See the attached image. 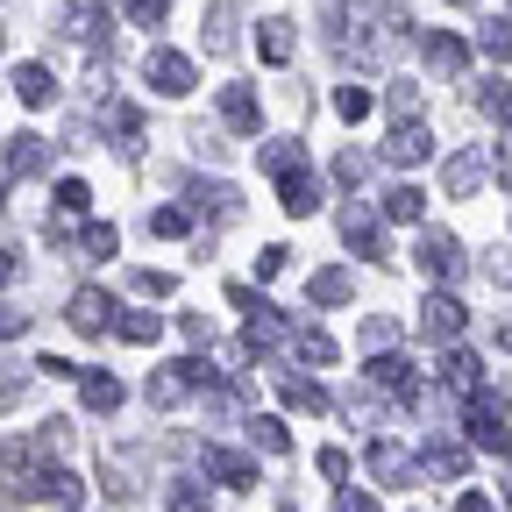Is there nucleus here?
Returning a JSON list of instances; mask_svg holds the SVG:
<instances>
[{
  "label": "nucleus",
  "mask_w": 512,
  "mask_h": 512,
  "mask_svg": "<svg viewBox=\"0 0 512 512\" xmlns=\"http://www.w3.org/2000/svg\"><path fill=\"white\" fill-rule=\"evenodd\" d=\"M335 512H377V498H370V491H342Z\"/></svg>",
  "instance_id": "46"
},
{
  "label": "nucleus",
  "mask_w": 512,
  "mask_h": 512,
  "mask_svg": "<svg viewBox=\"0 0 512 512\" xmlns=\"http://www.w3.org/2000/svg\"><path fill=\"white\" fill-rule=\"evenodd\" d=\"M64 36H79V43L107 50V8H100V0H79V8L64 15Z\"/></svg>",
  "instance_id": "18"
},
{
  "label": "nucleus",
  "mask_w": 512,
  "mask_h": 512,
  "mask_svg": "<svg viewBox=\"0 0 512 512\" xmlns=\"http://www.w3.org/2000/svg\"><path fill=\"white\" fill-rule=\"evenodd\" d=\"M249 441H256V448H264V456H285V448H292V434H285V420H264V413H256V420H249Z\"/></svg>",
  "instance_id": "28"
},
{
  "label": "nucleus",
  "mask_w": 512,
  "mask_h": 512,
  "mask_svg": "<svg viewBox=\"0 0 512 512\" xmlns=\"http://www.w3.org/2000/svg\"><path fill=\"white\" fill-rule=\"evenodd\" d=\"M0 392H15V363H0Z\"/></svg>",
  "instance_id": "49"
},
{
  "label": "nucleus",
  "mask_w": 512,
  "mask_h": 512,
  "mask_svg": "<svg viewBox=\"0 0 512 512\" xmlns=\"http://www.w3.org/2000/svg\"><path fill=\"white\" fill-rule=\"evenodd\" d=\"M0 192H8V171H0ZM0 207H8V200H0Z\"/></svg>",
  "instance_id": "51"
},
{
  "label": "nucleus",
  "mask_w": 512,
  "mask_h": 512,
  "mask_svg": "<svg viewBox=\"0 0 512 512\" xmlns=\"http://www.w3.org/2000/svg\"><path fill=\"white\" fill-rule=\"evenodd\" d=\"M363 349H370V356L392 349V320H363Z\"/></svg>",
  "instance_id": "42"
},
{
  "label": "nucleus",
  "mask_w": 512,
  "mask_h": 512,
  "mask_svg": "<svg viewBox=\"0 0 512 512\" xmlns=\"http://www.w3.org/2000/svg\"><path fill=\"white\" fill-rule=\"evenodd\" d=\"M484 171H491V150H463V157H448V171H441L448 200H470V192L484 185Z\"/></svg>",
  "instance_id": "10"
},
{
  "label": "nucleus",
  "mask_w": 512,
  "mask_h": 512,
  "mask_svg": "<svg viewBox=\"0 0 512 512\" xmlns=\"http://www.w3.org/2000/svg\"><path fill=\"white\" fill-rule=\"evenodd\" d=\"M150 235H164V242L192 235V207H157V214H150Z\"/></svg>",
  "instance_id": "31"
},
{
  "label": "nucleus",
  "mask_w": 512,
  "mask_h": 512,
  "mask_svg": "<svg viewBox=\"0 0 512 512\" xmlns=\"http://www.w3.org/2000/svg\"><path fill=\"white\" fill-rule=\"evenodd\" d=\"M441 384L470 399V392H484V363H477L470 349H448V356H441Z\"/></svg>",
  "instance_id": "17"
},
{
  "label": "nucleus",
  "mask_w": 512,
  "mask_h": 512,
  "mask_svg": "<svg viewBox=\"0 0 512 512\" xmlns=\"http://www.w3.org/2000/svg\"><path fill=\"white\" fill-rule=\"evenodd\" d=\"M136 292H143V299H171L178 278H171V271H136Z\"/></svg>",
  "instance_id": "39"
},
{
  "label": "nucleus",
  "mask_w": 512,
  "mask_h": 512,
  "mask_svg": "<svg viewBox=\"0 0 512 512\" xmlns=\"http://www.w3.org/2000/svg\"><path fill=\"white\" fill-rule=\"evenodd\" d=\"M143 79H150L164 100H185L192 86H200V72H192L185 50H150V57H143Z\"/></svg>",
  "instance_id": "5"
},
{
  "label": "nucleus",
  "mask_w": 512,
  "mask_h": 512,
  "mask_svg": "<svg viewBox=\"0 0 512 512\" xmlns=\"http://www.w3.org/2000/svg\"><path fill=\"white\" fill-rule=\"evenodd\" d=\"M107 121H114V136H128V143L143 136V107H128V100H114V107H107Z\"/></svg>",
  "instance_id": "36"
},
{
  "label": "nucleus",
  "mask_w": 512,
  "mask_h": 512,
  "mask_svg": "<svg viewBox=\"0 0 512 512\" xmlns=\"http://www.w3.org/2000/svg\"><path fill=\"white\" fill-rule=\"evenodd\" d=\"M114 242H121V235H114L107 221H86V235H79V249L93 256V264H100V256H114Z\"/></svg>",
  "instance_id": "34"
},
{
  "label": "nucleus",
  "mask_w": 512,
  "mask_h": 512,
  "mask_svg": "<svg viewBox=\"0 0 512 512\" xmlns=\"http://www.w3.org/2000/svg\"><path fill=\"white\" fill-rule=\"evenodd\" d=\"M356 178H363V150H342L335 157V185H356Z\"/></svg>",
  "instance_id": "44"
},
{
  "label": "nucleus",
  "mask_w": 512,
  "mask_h": 512,
  "mask_svg": "<svg viewBox=\"0 0 512 512\" xmlns=\"http://www.w3.org/2000/svg\"><path fill=\"white\" fill-rule=\"evenodd\" d=\"M484 114L512 128V86H505V79H491V86H484Z\"/></svg>",
  "instance_id": "37"
},
{
  "label": "nucleus",
  "mask_w": 512,
  "mask_h": 512,
  "mask_svg": "<svg viewBox=\"0 0 512 512\" xmlns=\"http://www.w3.org/2000/svg\"><path fill=\"white\" fill-rule=\"evenodd\" d=\"M427 157H434V128H427V121H392V136H384V164L413 171V164H427Z\"/></svg>",
  "instance_id": "6"
},
{
  "label": "nucleus",
  "mask_w": 512,
  "mask_h": 512,
  "mask_svg": "<svg viewBox=\"0 0 512 512\" xmlns=\"http://www.w3.org/2000/svg\"><path fill=\"white\" fill-rule=\"evenodd\" d=\"M264 171H271V178H285V171H306V150L278 136V143H264Z\"/></svg>",
  "instance_id": "29"
},
{
  "label": "nucleus",
  "mask_w": 512,
  "mask_h": 512,
  "mask_svg": "<svg viewBox=\"0 0 512 512\" xmlns=\"http://www.w3.org/2000/svg\"><path fill=\"white\" fill-rule=\"evenodd\" d=\"M420 335H427V342H456V335H463V306L448 299V292H427V299H420Z\"/></svg>",
  "instance_id": "7"
},
{
  "label": "nucleus",
  "mask_w": 512,
  "mask_h": 512,
  "mask_svg": "<svg viewBox=\"0 0 512 512\" xmlns=\"http://www.w3.org/2000/svg\"><path fill=\"white\" fill-rule=\"evenodd\" d=\"M221 121L235 128V136H256V128H264V100H256L249 86H221Z\"/></svg>",
  "instance_id": "11"
},
{
  "label": "nucleus",
  "mask_w": 512,
  "mask_h": 512,
  "mask_svg": "<svg viewBox=\"0 0 512 512\" xmlns=\"http://www.w3.org/2000/svg\"><path fill=\"white\" fill-rule=\"evenodd\" d=\"M8 278H15V256H8V249H0V285H8Z\"/></svg>",
  "instance_id": "48"
},
{
  "label": "nucleus",
  "mask_w": 512,
  "mask_h": 512,
  "mask_svg": "<svg viewBox=\"0 0 512 512\" xmlns=\"http://www.w3.org/2000/svg\"><path fill=\"white\" fill-rule=\"evenodd\" d=\"M0 171H8V178L50 171V143H43V136H8V150H0Z\"/></svg>",
  "instance_id": "9"
},
{
  "label": "nucleus",
  "mask_w": 512,
  "mask_h": 512,
  "mask_svg": "<svg viewBox=\"0 0 512 512\" xmlns=\"http://www.w3.org/2000/svg\"><path fill=\"white\" fill-rule=\"evenodd\" d=\"M15 100H22V107H36V114H43V107H57V79H50V64H36V57H29V64H15Z\"/></svg>",
  "instance_id": "12"
},
{
  "label": "nucleus",
  "mask_w": 512,
  "mask_h": 512,
  "mask_svg": "<svg viewBox=\"0 0 512 512\" xmlns=\"http://www.w3.org/2000/svg\"><path fill=\"white\" fill-rule=\"evenodd\" d=\"M370 107H377V100H370V86H342V93H335V114H342V121H363Z\"/></svg>",
  "instance_id": "35"
},
{
  "label": "nucleus",
  "mask_w": 512,
  "mask_h": 512,
  "mask_svg": "<svg viewBox=\"0 0 512 512\" xmlns=\"http://www.w3.org/2000/svg\"><path fill=\"white\" fill-rule=\"evenodd\" d=\"M498 342H505V349H512V320H505V328H498Z\"/></svg>",
  "instance_id": "50"
},
{
  "label": "nucleus",
  "mask_w": 512,
  "mask_h": 512,
  "mask_svg": "<svg viewBox=\"0 0 512 512\" xmlns=\"http://www.w3.org/2000/svg\"><path fill=\"white\" fill-rule=\"evenodd\" d=\"M413 264L427 271V285H456V278H463V242L441 235V228H427V235L413 242Z\"/></svg>",
  "instance_id": "3"
},
{
  "label": "nucleus",
  "mask_w": 512,
  "mask_h": 512,
  "mask_svg": "<svg viewBox=\"0 0 512 512\" xmlns=\"http://www.w3.org/2000/svg\"><path fill=\"white\" fill-rule=\"evenodd\" d=\"M79 392H86V406H93V413H114V406H121V377L86 370V384H79Z\"/></svg>",
  "instance_id": "27"
},
{
  "label": "nucleus",
  "mask_w": 512,
  "mask_h": 512,
  "mask_svg": "<svg viewBox=\"0 0 512 512\" xmlns=\"http://www.w3.org/2000/svg\"><path fill=\"white\" fill-rule=\"evenodd\" d=\"M57 214H93V192H86V178H64V185H57Z\"/></svg>",
  "instance_id": "32"
},
{
  "label": "nucleus",
  "mask_w": 512,
  "mask_h": 512,
  "mask_svg": "<svg viewBox=\"0 0 512 512\" xmlns=\"http://www.w3.org/2000/svg\"><path fill=\"white\" fill-rule=\"evenodd\" d=\"M335 356H342V349L320 335V328H292V363H299V370H328Z\"/></svg>",
  "instance_id": "20"
},
{
  "label": "nucleus",
  "mask_w": 512,
  "mask_h": 512,
  "mask_svg": "<svg viewBox=\"0 0 512 512\" xmlns=\"http://www.w3.org/2000/svg\"><path fill=\"white\" fill-rule=\"evenodd\" d=\"M335 228H342V242H349L356 256H384V221H377L370 207H342Z\"/></svg>",
  "instance_id": "8"
},
{
  "label": "nucleus",
  "mask_w": 512,
  "mask_h": 512,
  "mask_svg": "<svg viewBox=\"0 0 512 512\" xmlns=\"http://www.w3.org/2000/svg\"><path fill=\"white\" fill-rule=\"evenodd\" d=\"M427 64H434L441 79H463V72H470V43L448 36V29H434V36H427Z\"/></svg>",
  "instance_id": "14"
},
{
  "label": "nucleus",
  "mask_w": 512,
  "mask_h": 512,
  "mask_svg": "<svg viewBox=\"0 0 512 512\" xmlns=\"http://www.w3.org/2000/svg\"><path fill=\"white\" fill-rule=\"evenodd\" d=\"M292 50H299L292 22H264V29H256V57H264V64H285Z\"/></svg>",
  "instance_id": "25"
},
{
  "label": "nucleus",
  "mask_w": 512,
  "mask_h": 512,
  "mask_svg": "<svg viewBox=\"0 0 512 512\" xmlns=\"http://www.w3.org/2000/svg\"><path fill=\"white\" fill-rule=\"evenodd\" d=\"M477 50H484L491 64H512V22H484V29H477Z\"/></svg>",
  "instance_id": "30"
},
{
  "label": "nucleus",
  "mask_w": 512,
  "mask_h": 512,
  "mask_svg": "<svg viewBox=\"0 0 512 512\" xmlns=\"http://www.w3.org/2000/svg\"><path fill=\"white\" fill-rule=\"evenodd\" d=\"M420 470H427V477H448V484H456V477L470 470V456H463V448H448V441H427V448H420Z\"/></svg>",
  "instance_id": "23"
},
{
  "label": "nucleus",
  "mask_w": 512,
  "mask_h": 512,
  "mask_svg": "<svg viewBox=\"0 0 512 512\" xmlns=\"http://www.w3.org/2000/svg\"><path fill=\"white\" fill-rule=\"evenodd\" d=\"M207 477H214V484L249 491V484H256V463H249V456H235V448H221V441H207Z\"/></svg>",
  "instance_id": "15"
},
{
  "label": "nucleus",
  "mask_w": 512,
  "mask_h": 512,
  "mask_svg": "<svg viewBox=\"0 0 512 512\" xmlns=\"http://www.w3.org/2000/svg\"><path fill=\"white\" fill-rule=\"evenodd\" d=\"M349 292H356V278H349L342 264H328V271H313V278H306V299H313V306H342Z\"/></svg>",
  "instance_id": "21"
},
{
  "label": "nucleus",
  "mask_w": 512,
  "mask_h": 512,
  "mask_svg": "<svg viewBox=\"0 0 512 512\" xmlns=\"http://www.w3.org/2000/svg\"><path fill=\"white\" fill-rule=\"evenodd\" d=\"M456 512H491V498H484V491H463V498H456Z\"/></svg>",
  "instance_id": "47"
},
{
  "label": "nucleus",
  "mask_w": 512,
  "mask_h": 512,
  "mask_svg": "<svg viewBox=\"0 0 512 512\" xmlns=\"http://www.w3.org/2000/svg\"><path fill=\"white\" fill-rule=\"evenodd\" d=\"M107 335H121V342H136V349H150V342L164 335V313H121V306H114V320H107Z\"/></svg>",
  "instance_id": "19"
},
{
  "label": "nucleus",
  "mask_w": 512,
  "mask_h": 512,
  "mask_svg": "<svg viewBox=\"0 0 512 512\" xmlns=\"http://www.w3.org/2000/svg\"><path fill=\"white\" fill-rule=\"evenodd\" d=\"M392 114H399V121H420V86H413V79L392 86Z\"/></svg>",
  "instance_id": "38"
},
{
  "label": "nucleus",
  "mask_w": 512,
  "mask_h": 512,
  "mask_svg": "<svg viewBox=\"0 0 512 512\" xmlns=\"http://www.w3.org/2000/svg\"><path fill=\"white\" fill-rule=\"evenodd\" d=\"M470 448H484V456H505L512 434H505V399L498 392H470Z\"/></svg>",
  "instance_id": "2"
},
{
  "label": "nucleus",
  "mask_w": 512,
  "mask_h": 512,
  "mask_svg": "<svg viewBox=\"0 0 512 512\" xmlns=\"http://www.w3.org/2000/svg\"><path fill=\"white\" fill-rule=\"evenodd\" d=\"M22 328H29V313H22V306H8V299H0V342H15Z\"/></svg>",
  "instance_id": "41"
},
{
  "label": "nucleus",
  "mask_w": 512,
  "mask_h": 512,
  "mask_svg": "<svg viewBox=\"0 0 512 512\" xmlns=\"http://www.w3.org/2000/svg\"><path fill=\"white\" fill-rule=\"evenodd\" d=\"M456 8H470V0H456Z\"/></svg>",
  "instance_id": "52"
},
{
  "label": "nucleus",
  "mask_w": 512,
  "mask_h": 512,
  "mask_svg": "<svg viewBox=\"0 0 512 512\" xmlns=\"http://www.w3.org/2000/svg\"><path fill=\"white\" fill-rule=\"evenodd\" d=\"M278 384H285V406H299V413H328V392H320L313 377H299V370H278Z\"/></svg>",
  "instance_id": "24"
},
{
  "label": "nucleus",
  "mask_w": 512,
  "mask_h": 512,
  "mask_svg": "<svg viewBox=\"0 0 512 512\" xmlns=\"http://www.w3.org/2000/svg\"><path fill=\"white\" fill-rule=\"evenodd\" d=\"M320 477H328V484L349 477V456H342V448H320Z\"/></svg>",
  "instance_id": "43"
},
{
  "label": "nucleus",
  "mask_w": 512,
  "mask_h": 512,
  "mask_svg": "<svg viewBox=\"0 0 512 512\" xmlns=\"http://www.w3.org/2000/svg\"><path fill=\"white\" fill-rule=\"evenodd\" d=\"M363 463H370L377 484H413V463H406V448H399V441H370V448H363Z\"/></svg>",
  "instance_id": "13"
},
{
  "label": "nucleus",
  "mask_w": 512,
  "mask_h": 512,
  "mask_svg": "<svg viewBox=\"0 0 512 512\" xmlns=\"http://www.w3.org/2000/svg\"><path fill=\"white\" fill-rule=\"evenodd\" d=\"M15 491H22V498H43V505H79V498H86V484H79L72 470H64V463L22 470V477H15Z\"/></svg>",
  "instance_id": "4"
},
{
  "label": "nucleus",
  "mask_w": 512,
  "mask_h": 512,
  "mask_svg": "<svg viewBox=\"0 0 512 512\" xmlns=\"http://www.w3.org/2000/svg\"><path fill=\"white\" fill-rule=\"evenodd\" d=\"M278 207H285V214H313V207H320V185H313L306 171H285V178H278Z\"/></svg>",
  "instance_id": "22"
},
{
  "label": "nucleus",
  "mask_w": 512,
  "mask_h": 512,
  "mask_svg": "<svg viewBox=\"0 0 512 512\" xmlns=\"http://www.w3.org/2000/svg\"><path fill=\"white\" fill-rule=\"evenodd\" d=\"M285 256H292V249H278V242H271L264 256H256V278H278V271H285Z\"/></svg>",
  "instance_id": "45"
},
{
  "label": "nucleus",
  "mask_w": 512,
  "mask_h": 512,
  "mask_svg": "<svg viewBox=\"0 0 512 512\" xmlns=\"http://www.w3.org/2000/svg\"><path fill=\"white\" fill-rule=\"evenodd\" d=\"M171 512H207V491L200 484H171Z\"/></svg>",
  "instance_id": "40"
},
{
  "label": "nucleus",
  "mask_w": 512,
  "mask_h": 512,
  "mask_svg": "<svg viewBox=\"0 0 512 512\" xmlns=\"http://www.w3.org/2000/svg\"><path fill=\"white\" fill-rule=\"evenodd\" d=\"M107 320H114V299H107V292H93V285L72 292V328H79V335H107Z\"/></svg>",
  "instance_id": "16"
},
{
  "label": "nucleus",
  "mask_w": 512,
  "mask_h": 512,
  "mask_svg": "<svg viewBox=\"0 0 512 512\" xmlns=\"http://www.w3.org/2000/svg\"><path fill=\"white\" fill-rule=\"evenodd\" d=\"M420 214H427L420 185H392V192H384V221H420Z\"/></svg>",
  "instance_id": "26"
},
{
  "label": "nucleus",
  "mask_w": 512,
  "mask_h": 512,
  "mask_svg": "<svg viewBox=\"0 0 512 512\" xmlns=\"http://www.w3.org/2000/svg\"><path fill=\"white\" fill-rule=\"evenodd\" d=\"M214 384V370L200 363V356H178V363H164L157 377H150V406H178V399H192V392H207Z\"/></svg>",
  "instance_id": "1"
},
{
  "label": "nucleus",
  "mask_w": 512,
  "mask_h": 512,
  "mask_svg": "<svg viewBox=\"0 0 512 512\" xmlns=\"http://www.w3.org/2000/svg\"><path fill=\"white\" fill-rule=\"evenodd\" d=\"M121 15L136 22V29H157V22L171 15V0H121Z\"/></svg>",
  "instance_id": "33"
}]
</instances>
